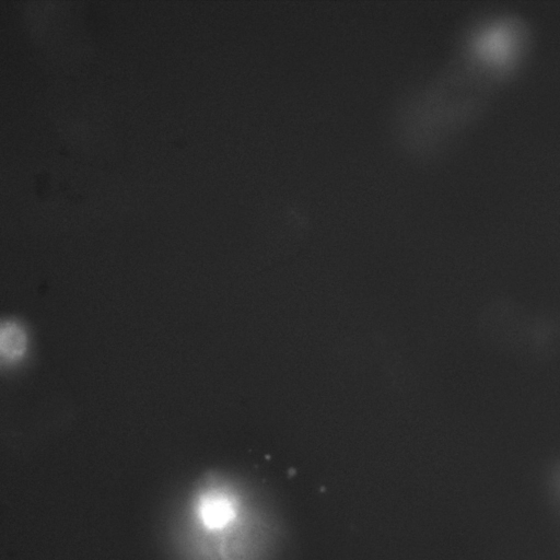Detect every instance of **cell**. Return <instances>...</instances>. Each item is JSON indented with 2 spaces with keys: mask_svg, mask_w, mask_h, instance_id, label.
I'll return each instance as SVG.
<instances>
[{
  "mask_svg": "<svg viewBox=\"0 0 560 560\" xmlns=\"http://www.w3.org/2000/svg\"><path fill=\"white\" fill-rule=\"evenodd\" d=\"M172 536L179 560H261L267 539L248 492L219 474L205 476L187 493Z\"/></svg>",
  "mask_w": 560,
  "mask_h": 560,
  "instance_id": "obj_1",
  "label": "cell"
},
{
  "mask_svg": "<svg viewBox=\"0 0 560 560\" xmlns=\"http://www.w3.org/2000/svg\"><path fill=\"white\" fill-rule=\"evenodd\" d=\"M31 348V337L25 325L13 318L2 320L0 327V361L7 369L22 364Z\"/></svg>",
  "mask_w": 560,
  "mask_h": 560,
  "instance_id": "obj_2",
  "label": "cell"
}]
</instances>
